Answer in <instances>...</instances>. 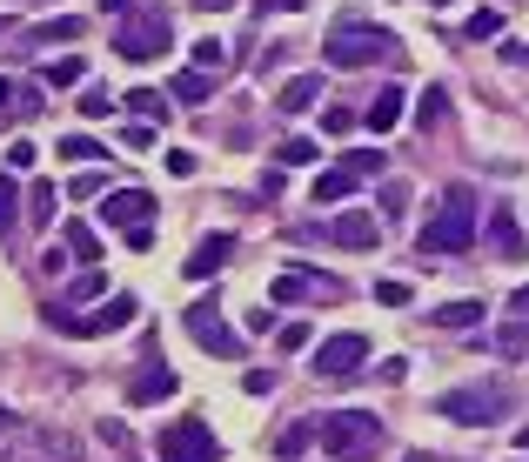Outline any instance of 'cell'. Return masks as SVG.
Instances as JSON below:
<instances>
[{
    "label": "cell",
    "mask_w": 529,
    "mask_h": 462,
    "mask_svg": "<svg viewBox=\"0 0 529 462\" xmlns=\"http://www.w3.org/2000/svg\"><path fill=\"white\" fill-rule=\"evenodd\" d=\"M416 248L429 255V262H442V255H469L476 248V188H449L436 208V221L416 235Z\"/></svg>",
    "instance_id": "6da1fadb"
},
{
    "label": "cell",
    "mask_w": 529,
    "mask_h": 462,
    "mask_svg": "<svg viewBox=\"0 0 529 462\" xmlns=\"http://www.w3.org/2000/svg\"><path fill=\"white\" fill-rule=\"evenodd\" d=\"M315 442H322V456H335V462H375V449H382V416H369V409H329V416H315Z\"/></svg>",
    "instance_id": "7a4b0ae2"
},
{
    "label": "cell",
    "mask_w": 529,
    "mask_h": 462,
    "mask_svg": "<svg viewBox=\"0 0 529 462\" xmlns=\"http://www.w3.org/2000/svg\"><path fill=\"white\" fill-rule=\"evenodd\" d=\"M141 315V302L134 295H108L101 308H88V315H67L61 302H47V329L54 335H74V342H94V335H121Z\"/></svg>",
    "instance_id": "3957f363"
},
{
    "label": "cell",
    "mask_w": 529,
    "mask_h": 462,
    "mask_svg": "<svg viewBox=\"0 0 529 462\" xmlns=\"http://www.w3.org/2000/svg\"><path fill=\"white\" fill-rule=\"evenodd\" d=\"M503 409H509L503 382H463V389L436 396V416L456 422V429H489V422H503Z\"/></svg>",
    "instance_id": "277c9868"
},
{
    "label": "cell",
    "mask_w": 529,
    "mask_h": 462,
    "mask_svg": "<svg viewBox=\"0 0 529 462\" xmlns=\"http://www.w3.org/2000/svg\"><path fill=\"white\" fill-rule=\"evenodd\" d=\"M402 41L382 34V27H335V41H322V61L329 67H369V61H396Z\"/></svg>",
    "instance_id": "5b68a950"
},
{
    "label": "cell",
    "mask_w": 529,
    "mask_h": 462,
    "mask_svg": "<svg viewBox=\"0 0 529 462\" xmlns=\"http://www.w3.org/2000/svg\"><path fill=\"white\" fill-rule=\"evenodd\" d=\"M155 462H221V442L201 416H175L155 436Z\"/></svg>",
    "instance_id": "8992f818"
},
{
    "label": "cell",
    "mask_w": 529,
    "mask_h": 462,
    "mask_svg": "<svg viewBox=\"0 0 529 462\" xmlns=\"http://www.w3.org/2000/svg\"><path fill=\"white\" fill-rule=\"evenodd\" d=\"M168 41H175V34H168V14H134V21L114 34V54H121V61H155Z\"/></svg>",
    "instance_id": "52a82bcc"
},
{
    "label": "cell",
    "mask_w": 529,
    "mask_h": 462,
    "mask_svg": "<svg viewBox=\"0 0 529 462\" xmlns=\"http://www.w3.org/2000/svg\"><path fill=\"white\" fill-rule=\"evenodd\" d=\"M188 335H195L208 355H228V362H242V335L221 322V308H215V302H195V308H188Z\"/></svg>",
    "instance_id": "ba28073f"
},
{
    "label": "cell",
    "mask_w": 529,
    "mask_h": 462,
    "mask_svg": "<svg viewBox=\"0 0 529 462\" xmlns=\"http://www.w3.org/2000/svg\"><path fill=\"white\" fill-rule=\"evenodd\" d=\"M101 221H108V228H141V221H155V195H148V188H114V195L101 201Z\"/></svg>",
    "instance_id": "9c48e42d"
},
{
    "label": "cell",
    "mask_w": 529,
    "mask_h": 462,
    "mask_svg": "<svg viewBox=\"0 0 529 462\" xmlns=\"http://www.w3.org/2000/svg\"><path fill=\"white\" fill-rule=\"evenodd\" d=\"M483 248L496 255V262H523V255H529V242H523V228H516V215H509V208H489Z\"/></svg>",
    "instance_id": "30bf717a"
},
{
    "label": "cell",
    "mask_w": 529,
    "mask_h": 462,
    "mask_svg": "<svg viewBox=\"0 0 529 462\" xmlns=\"http://www.w3.org/2000/svg\"><path fill=\"white\" fill-rule=\"evenodd\" d=\"M362 355H369L362 335H329V342L315 349V375H355V369H362Z\"/></svg>",
    "instance_id": "8fae6325"
},
{
    "label": "cell",
    "mask_w": 529,
    "mask_h": 462,
    "mask_svg": "<svg viewBox=\"0 0 529 462\" xmlns=\"http://www.w3.org/2000/svg\"><path fill=\"white\" fill-rule=\"evenodd\" d=\"M302 295H342V288L329 282V275H315V268H288L282 282L268 288V302L282 308V302H302Z\"/></svg>",
    "instance_id": "7c38bea8"
},
{
    "label": "cell",
    "mask_w": 529,
    "mask_h": 462,
    "mask_svg": "<svg viewBox=\"0 0 529 462\" xmlns=\"http://www.w3.org/2000/svg\"><path fill=\"white\" fill-rule=\"evenodd\" d=\"M375 235H382V221L369 208H349V215L329 221V242H342V248H375Z\"/></svg>",
    "instance_id": "4fadbf2b"
},
{
    "label": "cell",
    "mask_w": 529,
    "mask_h": 462,
    "mask_svg": "<svg viewBox=\"0 0 529 462\" xmlns=\"http://www.w3.org/2000/svg\"><path fill=\"white\" fill-rule=\"evenodd\" d=\"M402 108H409V101H402V88H375L369 108H362V128H369V134H389L402 121Z\"/></svg>",
    "instance_id": "5bb4252c"
},
{
    "label": "cell",
    "mask_w": 529,
    "mask_h": 462,
    "mask_svg": "<svg viewBox=\"0 0 529 462\" xmlns=\"http://www.w3.org/2000/svg\"><path fill=\"white\" fill-rule=\"evenodd\" d=\"M161 396H175V369H161V362H148V369L128 382V402L134 409H148V402H161Z\"/></svg>",
    "instance_id": "9a60e30c"
},
{
    "label": "cell",
    "mask_w": 529,
    "mask_h": 462,
    "mask_svg": "<svg viewBox=\"0 0 529 462\" xmlns=\"http://www.w3.org/2000/svg\"><path fill=\"white\" fill-rule=\"evenodd\" d=\"M228 248H235V235H201V248L181 262V268H188V282H208V275L228 262Z\"/></svg>",
    "instance_id": "2e32d148"
},
{
    "label": "cell",
    "mask_w": 529,
    "mask_h": 462,
    "mask_svg": "<svg viewBox=\"0 0 529 462\" xmlns=\"http://www.w3.org/2000/svg\"><path fill=\"white\" fill-rule=\"evenodd\" d=\"M322 94H329V88H322V74H295V81L275 94V108H282V114H309Z\"/></svg>",
    "instance_id": "e0dca14e"
},
{
    "label": "cell",
    "mask_w": 529,
    "mask_h": 462,
    "mask_svg": "<svg viewBox=\"0 0 529 462\" xmlns=\"http://www.w3.org/2000/svg\"><path fill=\"white\" fill-rule=\"evenodd\" d=\"M61 242H67V255H74V262H101V235H94L88 221H67Z\"/></svg>",
    "instance_id": "ac0fdd59"
},
{
    "label": "cell",
    "mask_w": 529,
    "mask_h": 462,
    "mask_svg": "<svg viewBox=\"0 0 529 462\" xmlns=\"http://www.w3.org/2000/svg\"><path fill=\"white\" fill-rule=\"evenodd\" d=\"M309 442H315V416H302V422H288L282 436H275V456H282V462H295L302 449H309Z\"/></svg>",
    "instance_id": "d6986e66"
},
{
    "label": "cell",
    "mask_w": 529,
    "mask_h": 462,
    "mask_svg": "<svg viewBox=\"0 0 529 462\" xmlns=\"http://www.w3.org/2000/svg\"><path fill=\"white\" fill-rule=\"evenodd\" d=\"M436 329H476L483 322V302H449V308H429Z\"/></svg>",
    "instance_id": "ffe728a7"
},
{
    "label": "cell",
    "mask_w": 529,
    "mask_h": 462,
    "mask_svg": "<svg viewBox=\"0 0 529 462\" xmlns=\"http://www.w3.org/2000/svg\"><path fill=\"white\" fill-rule=\"evenodd\" d=\"M175 94L188 101V108H201V101L215 94V81H208V67H188V74H175Z\"/></svg>",
    "instance_id": "44dd1931"
},
{
    "label": "cell",
    "mask_w": 529,
    "mask_h": 462,
    "mask_svg": "<svg viewBox=\"0 0 529 462\" xmlns=\"http://www.w3.org/2000/svg\"><path fill=\"white\" fill-rule=\"evenodd\" d=\"M496 34H503V14H496V7H476L463 21V41H496Z\"/></svg>",
    "instance_id": "7402d4cb"
},
{
    "label": "cell",
    "mask_w": 529,
    "mask_h": 462,
    "mask_svg": "<svg viewBox=\"0 0 529 462\" xmlns=\"http://www.w3.org/2000/svg\"><path fill=\"white\" fill-rule=\"evenodd\" d=\"M14 221H21V188H14V175H0V242L14 235Z\"/></svg>",
    "instance_id": "603a6c76"
},
{
    "label": "cell",
    "mask_w": 529,
    "mask_h": 462,
    "mask_svg": "<svg viewBox=\"0 0 529 462\" xmlns=\"http://www.w3.org/2000/svg\"><path fill=\"white\" fill-rule=\"evenodd\" d=\"M355 195V175L349 168H335V175H315V201H349Z\"/></svg>",
    "instance_id": "cb8c5ba5"
},
{
    "label": "cell",
    "mask_w": 529,
    "mask_h": 462,
    "mask_svg": "<svg viewBox=\"0 0 529 462\" xmlns=\"http://www.w3.org/2000/svg\"><path fill=\"white\" fill-rule=\"evenodd\" d=\"M54 154H61V161H101V141H88V134H67V141H54Z\"/></svg>",
    "instance_id": "d4e9b609"
},
{
    "label": "cell",
    "mask_w": 529,
    "mask_h": 462,
    "mask_svg": "<svg viewBox=\"0 0 529 462\" xmlns=\"http://www.w3.org/2000/svg\"><path fill=\"white\" fill-rule=\"evenodd\" d=\"M128 108L141 114V121H168V101H161L155 88H128Z\"/></svg>",
    "instance_id": "484cf974"
},
{
    "label": "cell",
    "mask_w": 529,
    "mask_h": 462,
    "mask_svg": "<svg viewBox=\"0 0 529 462\" xmlns=\"http://www.w3.org/2000/svg\"><path fill=\"white\" fill-rule=\"evenodd\" d=\"M54 201H61V195H54V181H34V188H27V215L54 221Z\"/></svg>",
    "instance_id": "4316f807"
},
{
    "label": "cell",
    "mask_w": 529,
    "mask_h": 462,
    "mask_svg": "<svg viewBox=\"0 0 529 462\" xmlns=\"http://www.w3.org/2000/svg\"><path fill=\"white\" fill-rule=\"evenodd\" d=\"M342 168H349L355 181H362V175H382V148H349V161H342Z\"/></svg>",
    "instance_id": "83f0119b"
},
{
    "label": "cell",
    "mask_w": 529,
    "mask_h": 462,
    "mask_svg": "<svg viewBox=\"0 0 529 462\" xmlns=\"http://www.w3.org/2000/svg\"><path fill=\"white\" fill-rule=\"evenodd\" d=\"M81 74H88V67L74 61V54H61V61L47 67V88H74V81H81Z\"/></svg>",
    "instance_id": "f1b7e54d"
},
{
    "label": "cell",
    "mask_w": 529,
    "mask_h": 462,
    "mask_svg": "<svg viewBox=\"0 0 529 462\" xmlns=\"http://www.w3.org/2000/svg\"><path fill=\"white\" fill-rule=\"evenodd\" d=\"M81 34V21H47V27H34L27 34V47H41V41H74Z\"/></svg>",
    "instance_id": "f546056e"
},
{
    "label": "cell",
    "mask_w": 529,
    "mask_h": 462,
    "mask_svg": "<svg viewBox=\"0 0 529 462\" xmlns=\"http://www.w3.org/2000/svg\"><path fill=\"white\" fill-rule=\"evenodd\" d=\"M442 114H449V101H442V88H429V94L416 101V121H422V128H436Z\"/></svg>",
    "instance_id": "4dcf8cb0"
},
{
    "label": "cell",
    "mask_w": 529,
    "mask_h": 462,
    "mask_svg": "<svg viewBox=\"0 0 529 462\" xmlns=\"http://www.w3.org/2000/svg\"><path fill=\"white\" fill-rule=\"evenodd\" d=\"M81 114H88V121H108V114H114V94L108 88H88V94H81Z\"/></svg>",
    "instance_id": "1f68e13d"
},
{
    "label": "cell",
    "mask_w": 529,
    "mask_h": 462,
    "mask_svg": "<svg viewBox=\"0 0 529 462\" xmlns=\"http://www.w3.org/2000/svg\"><path fill=\"white\" fill-rule=\"evenodd\" d=\"M496 349H503V355H529V329H523V322L496 329Z\"/></svg>",
    "instance_id": "d6a6232c"
},
{
    "label": "cell",
    "mask_w": 529,
    "mask_h": 462,
    "mask_svg": "<svg viewBox=\"0 0 529 462\" xmlns=\"http://www.w3.org/2000/svg\"><path fill=\"white\" fill-rule=\"evenodd\" d=\"M322 154V141H309V134H295V141H282V161H315Z\"/></svg>",
    "instance_id": "836d02e7"
},
{
    "label": "cell",
    "mask_w": 529,
    "mask_h": 462,
    "mask_svg": "<svg viewBox=\"0 0 529 462\" xmlns=\"http://www.w3.org/2000/svg\"><path fill=\"white\" fill-rule=\"evenodd\" d=\"M221 61H228V47H221V41H195V67H221Z\"/></svg>",
    "instance_id": "e575fe53"
},
{
    "label": "cell",
    "mask_w": 529,
    "mask_h": 462,
    "mask_svg": "<svg viewBox=\"0 0 529 462\" xmlns=\"http://www.w3.org/2000/svg\"><path fill=\"white\" fill-rule=\"evenodd\" d=\"M242 389H248V396H268V389H275V369H248Z\"/></svg>",
    "instance_id": "d590c367"
},
{
    "label": "cell",
    "mask_w": 529,
    "mask_h": 462,
    "mask_svg": "<svg viewBox=\"0 0 529 462\" xmlns=\"http://www.w3.org/2000/svg\"><path fill=\"white\" fill-rule=\"evenodd\" d=\"M375 302H389V308H402V302H409V282H375Z\"/></svg>",
    "instance_id": "8d00e7d4"
},
{
    "label": "cell",
    "mask_w": 529,
    "mask_h": 462,
    "mask_svg": "<svg viewBox=\"0 0 529 462\" xmlns=\"http://www.w3.org/2000/svg\"><path fill=\"white\" fill-rule=\"evenodd\" d=\"M322 128H329V134H349L355 128V108H329V114H322Z\"/></svg>",
    "instance_id": "74e56055"
},
{
    "label": "cell",
    "mask_w": 529,
    "mask_h": 462,
    "mask_svg": "<svg viewBox=\"0 0 529 462\" xmlns=\"http://www.w3.org/2000/svg\"><path fill=\"white\" fill-rule=\"evenodd\" d=\"M67 295H74V302H88V295H108V282H101V275H81V282L67 288Z\"/></svg>",
    "instance_id": "f35d334b"
},
{
    "label": "cell",
    "mask_w": 529,
    "mask_h": 462,
    "mask_svg": "<svg viewBox=\"0 0 529 462\" xmlns=\"http://www.w3.org/2000/svg\"><path fill=\"white\" fill-rule=\"evenodd\" d=\"M121 141H128V148H155V128H141V121H134V128H121Z\"/></svg>",
    "instance_id": "ab89813d"
},
{
    "label": "cell",
    "mask_w": 529,
    "mask_h": 462,
    "mask_svg": "<svg viewBox=\"0 0 529 462\" xmlns=\"http://www.w3.org/2000/svg\"><path fill=\"white\" fill-rule=\"evenodd\" d=\"M7 168H34V141H14V148H7Z\"/></svg>",
    "instance_id": "60d3db41"
},
{
    "label": "cell",
    "mask_w": 529,
    "mask_h": 462,
    "mask_svg": "<svg viewBox=\"0 0 529 462\" xmlns=\"http://www.w3.org/2000/svg\"><path fill=\"white\" fill-rule=\"evenodd\" d=\"M74 195H81V201H88V195H108V181H101V175H74Z\"/></svg>",
    "instance_id": "b9f144b4"
},
{
    "label": "cell",
    "mask_w": 529,
    "mask_h": 462,
    "mask_svg": "<svg viewBox=\"0 0 529 462\" xmlns=\"http://www.w3.org/2000/svg\"><path fill=\"white\" fill-rule=\"evenodd\" d=\"M282 349H288V355L309 349V329H302V322H288V329H282Z\"/></svg>",
    "instance_id": "7bdbcfd3"
},
{
    "label": "cell",
    "mask_w": 529,
    "mask_h": 462,
    "mask_svg": "<svg viewBox=\"0 0 529 462\" xmlns=\"http://www.w3.org/2000/svg\"><path fill=\"white\" fill-rule=\"evenodd\" d=\"M509 308H516V315H529V288H516V295H509Z\"/></svg>",
    "instance_id": "ee69618b"
},
{
    "label": "cell",
    "mask_w": 529,
    "mask_h": 462,
    "mask_svg": "<svg viewBox=\"0 0 529 462\" xmlns=\"http://www.w3.org/2000/svg\"><path fill=\"white\" fill-rule=\"evenodd\" d=\"M0 436H14V409L7 402H0Z\"/></svg>",
    "instance_id": "f6af8a7d"
},
{
    "label": "cell",
    "mask_w": 529,
    "mask_h": 462,
    "mask_svg": "<svg viewBox=\"0 0 529 462\" xmlns=\"http://www.w3.org/2000/svg\"><path fill=\"white\" fill-rule=\"evenodd\" d=\"M201 14H221V7H235V0H195Z\"/></svg>",
    "instance_id": "bcb514c9"
},
{
    "label": "cell",
    "mask_w": 529,
    "mask_h": 462,
    "mask_svg": "<svg viewBox=\"0 0 529 462\" xmlns=\"http://www.w3.org/2000/svg\"><path fill=\"white\" fill-rule=\"evenodd\" d=\"M402 462H436V456H429V449H409V456H402Z\"/></svg>",
    "instance_id": "7dc6e473"
},
{
    "label": "cell",
    "mask_w": 529,
    "mask_h": 462,
    "mask_svg": "<svg viewBox=\"0 0 529 462\" xmlns=\"http://www.w3.org/2000/svg\"><path fill=\"white\" fill-rule=\"evenodd\" d=\"M516 449H523V456H529V429H523V436H516Z\"/></svg>",
    "instance_id": "c3c4849f"
},
{
    "label": "cell",
    "mask_w": 529,
    "mask_h": 462,
    "mask_svg": "<svg viewBox=\"0 0 529 462\" xmlns=\"http://www.w3.org/2000/svg\"><path fill=\"white\" fill-rule=\"evenodd\" d=\"M7 94H14V88H7V81H0V108H7Z\"/></svg>",
    "instance_id": "681fc988"
},
{
    "label": "cell",
    "mask_w": 529,
    "mask_h": 462,
    "mask_svg": "<svg viewBox=\"0 0 529 462\" xmlns=\"http://www.w3.org/2000/svg\"><path fill=\"white\" fill-rule=\"evenodd\" d=\"M422 7H449V0H422Z\"/></svg>",
    "instance_id": "f907efd6"
},
{
    "label": "cell",
    "mask_w": 529,
    "mask_h": 462,
    "mask_svg": "<svg viewBox=\"0 0 529 462\" xmlns=\"http://www.w3.org/2000/svg\"><path fill=\"white\" fill-rule=\"evenodd\" d=\"M516 462H529V456H516Z\"/></svg>",
    "instance_id": "816d5d0a"
}]
</instances>
